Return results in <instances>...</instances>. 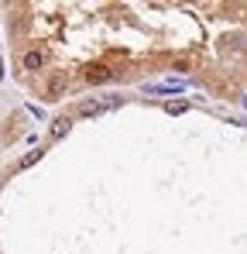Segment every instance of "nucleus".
Instances as JSON below:
<instances>
[{"instance_id":"1","label":"nucleus","mask_w":247,"mask_h":254,"mask_svg":"<svg viewBox=\"0 0 247 254\" xmlns=\"http://www.w3.org/2000/svg\"><path fill=\"white\" fill-rule=\"evenodd\" d=\"M124 107V96H103V100H82L76 107L79 117H96V114H107V110H117Z\"/></svg>"},{"instance_id":"2","label":"nucleus","mask_w":247,"mask_h":254,"mask_svg":"<svg viewBox=\"0 0 247 254\" xmlns=\"http://www.w3.org/2000/svg\"><path fill=\"white\" fill-rule=\"evenodd\" d=\"M189 83L185 79H165V83H144V93L148 96H179V93H185Z\"/></svg>"},{"instance_id":"3","label":"nucleus","mask_w":247,"mask_h":254,"mask_svg":"<svg viewBox=\"0 0 247 254\" xmlns=\"http://www.w3.org/2000/svg\"><path fill=\"white\" fill-rule=\"evenodd\" d=\"M65 83H69V76H65V72H59V76L48 83V100H62V93H65Z\"/></svg>"},{"instance_id":"4","label":"nucleus","mask_w":247,"mask_h":254,"mask_svg":"<svg viewBox=\"0 0 247 254\" xmlns=\"http://www.w3.org/2000/svg\"><path fill=\"white\" fill-rule=\"evenodd\" d=\"M86 79H89V83H110V79H114V69H107V65H93V69L86 72Z\"/></svg>"},{"instance_id":"5","label":"nucleus","mask_w":247,"mask_h":254,"mask_svg":"<svg viewBox=\"0 0 247 254\" xmlns=\"http://www.w3.org/2000/svg\"><path fill=\"white\" fill-rule=\"evenodd\" d=\"M69 117H59V121H55V124H52V137H55V141H59V137H65V134H69Z\"/></svg>"},{"instance_id":"6","label":"nucleus","mask_w":247,"mask_h":254,"mask_svg":"<svg viewBox=\"0 0 247 254\" xmlns=\"http://www.w3.org/2000/svg\"><path fill=\"white\" fill-rule=\"evenodd\" d=\"M185 110H189L185 100H168V103H165V114H172V117H179V114H185Z\"/></svg>"},{"instance_id":"7","label":"nucleus","mask_w":247,"mask_h":254,"mask_svg":"<svg viewBox=\"0 0 247 254\" xmlns=\"http://www.w3.org/2000/svg\"><path fill=\"white\" fill-rule=\"evenodd\" d=\"M41 62H45V55H41V52H28V55H24V69H31V72L41 69Z\"/></svg>"},{"instance_id":"8","label":"nucleus","mask_w":247,"mask_h":254,"mask_svg":"<svg viewBox=\"0 0 247 254\" xmlns=\"http://www.w3.org/2000/svg\"><path fill=\"white\" fill-rule=\"evenodd\" d=\"M41 155H45V151H28V155H24V158H21V162H17V169H31V165H35V162H41Z\"/></svg>"}]
</instances>
